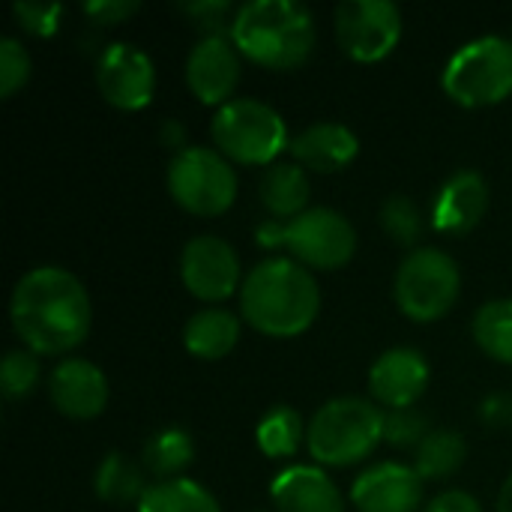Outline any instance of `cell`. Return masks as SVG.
Instances as JSON below:
<instances>
[{"instance_id":"484cf974","label":"cell","mask_w":512,"mask_h":512,"mask_svg":"<svg viewBox=\"0 0 512 512\" xmlns=\"http://www.w3.org/2000/svg\"><path fill=\"white\" fill-rule=\"evenodd\" d=\"M468 459V444L459 432L435 429L426 435V441L417 447V474L426 480H447L453 477Z\"/></svg>"},{"instance_id":"44dd1931","label":"cell","mask_w":512,"mask_h":512,"mask_svg":"<svg viewBox=\"0 0 512 512\" xmlns=\"http://www.w3.org/2000/svg\"><path fill=\"white\" fill-rule=\"evenodd\" d=\"M261 204L276 219H297L309 210V174L297 162H273L258 186Z\"/></svg>"},{"instance_id":"4fadbf2b","label":"cell","mask_w":512,"mask_h":512,"mask_svg":"<svg viewBox=\"0 0 512 512\" xmlns=\"http://www.w3.org/2000/svg\"><path fill=\"white\" fill-rule=\"evenodd\" d=\"M240 51L231 42L228 33L219 36H201L198 45L189 51L186 60V84L189 90L204 102L222 108L234 99V90L240 84Z\"/></svg>"},{"instance_id":"d4e9b609","label":"cell","mask_w":512,"mask_h":512,"mask_svg":"<svg viewBox=\"0 0 512 512\" xmlns=\"http://www.w3.org/2000/svg\"><path fill=\"white\" fill-rule=\"evenodd\" d=\"M306 441V426L291 405H273L255 429V444L270 459H288Z\"/></svg>"},{"instance_id":"f1b7e54d","label":"cell","mask_w":512,"mask_h":512,"mask_svg":"<svg viewBox=\"0 0 512 512\" xmlns=\"http://www.w3.org/2000/svg\"><path fill=\"white\" fill-rule=\"evenodd\" d=\"M39 384V360L33 351H9L0 363V390L6 399H24Z\"/></svg>"},{"instance_id":"5b68a950","label":"cell","mask_w":512,"mask_h":512,"mask_svg":"<svg viewBox=\"0 0 512 512\" xmlns=\"http://www.w3.org/2000/svg\"><path fill=\"white\" fill-rule=\"evenodd\" d=\"M210 135L216 150L240 165H273L276 156L291 144L282 114L267 102L246 96H234L216 108Z\"/></svg>"},{"instance_id":"d6a6232c","label":"cell","mask_w":512,"mask_h":512,"mask_svg":"<svg viewBox=\"0 0 512 512\" xmlns=\"http://www.w3.org/2000/svg\"><path fill=\"white\" fill-rule=\"evenodd\" d=\"M183 12L195 21V27L204 30V36H219L225 33V24L231 30V3L228 0H195V3H183Z\"/></svg>"},{"instance_id":"4dcf8cb0","label":"cell","mask_w":512,"mask_h":512,"mask_svg":"<svg viewBox=\"0 0 512 512\" xmlns=\"http://www.w3.org/2000/svg\"><path fill=\"white\" fill-rule=\"evenodd\" d=\"M429 435V426H426V417L417 411V408H399V411H390L384 414V438L393 444V447H420Z\"/></svg>"},{"instance_id":"ac0fdd59","label":"cell","mask_w":512,"mask_h":512,"mask_svg":"<svg viewBox=\"0 0 512 512\" xmlns=\"http://www.w3.org/2000/svg\"><path fill=\"white\" fill-rule=\"evenodd\" d=\"M288 150L300 168L315 171V174H333V171L348 168L357 159L360 138L345 123L324 120V123H312L300 135H294Z\"/></svg>"},{"instance_id":"e0dca14e","label":"cell","mask_w":512,"mask_h":512,"mask_svg":"<svg viewBox=\"0 0 512 512\" xmlns=\"http://www.w3.org/2000/svg\"><path fill=\"white\" fill-rule=\"evenodd\" d=\"M489 207V186L477 171H456L432 201V225L441 234H468Z\"/></svg>"},{"instance_id":"9a60e30c","label":"cell","mask_w":512,"mask_h":512,"mask_svg":"<svg viewBox=\"0 0 512 512\" xmlns=\"http://www.w3.org/2000/svg\"><path fill=\"white\" fill-rule=\"evenodd\" d=\"M48 396L63 417L93 420L108 405V381L96 363L72 357L54 366L48 378Z\"/></svg>"},{"instance_id":"cb8c5ba5","label":"cell","mask_w":512,"mask_h":512,"mask_svg":"<svg viewBox=\"0 0 512 512\" xmlns=\"http://www.w3.org/2000/svg\"><path fill=\"white\" fill-rule=\"evenodd\" d=\"M192 459H195V441L183 429H162L141 450L144 471L159 480H177L180 471L192 465Z\"/></svg>"},{"instance_id":"ba28073f","label":"cell","mask_w":512,"mask_h":512,"mask_svg":"<svg viewBox=\"0 0 512 512\" xmlns=\"http://www.w3.org/2000/svg\"><path fill=\"white\" fill-rule=\"evenodd\" d=\"M168 192L192 216H219L237 198V174L219 150L183 147L168 165Z\"/></svg>"},{"instance_id":"30bf717a","label":"cell","mask_w":512,"mask_h":512,"mask_svg":"<svg viewBox=\"0 0 512 512\" xmlns=\"http://www.w3.org/2000/svg\"><path fill=\"white\" fill-rule=\"evenodd\" d=\"M342 51L351 60H384L402 39V12L390 0H345L333 12Z\"/></svg>"},{"instance_id":"9c48e42d","label":"cell","mask_w":512,"mask_h":512,"mask_svg":"<svg viewBox=\"0 0 512 512\" xmlns=\"http://www.w3.org/2000/svg\"><path fill=\"white\" fill-rule=\"evenodd\" d=\"M279 246L309 270H339L357 252L354 225L330 207H309L291 222H282Z\"/></svg>"},{"instance_id":"8d00e7d4","label":"cell","mask_w":512,"mask_h":512,"mask_svg":"<svg viewBox=\"0 0 512 512\" xmlns=\"http://www.w3.org/2000/svg\"><path fill=\"white\" fill-rule=\"evenodd\" d=\"M162 138L168 141V147H177V144H183V129L174 120H168V126H162Z\"/></svg>"},{"instance_id":"1f68e13d","label":"cell","mask_w":512,"mask_h":512,"mask_svg":"<svg viewBox=\"0 0 512 512\" xmlns=\"http://www.w3.org/2000/svg\"><path fill=\"white\" fill-rule=\"evenodd\" d=\"M12 15L33 36H54L60 27L63 6L60 3H39V0H18L12 6Z\"/></svg>"},{"instance_id":"74e56055","label":"cell","mask_w":512,"mask_h":512,"mask_svg":"<svg viewBox=\"0 0 512 512\" xmlns=\"http://www.w3.org/2000/svg\"><path fill=\"white\" fill-rule=\"evenodd\" d=\"M498 512H512V474L510 480H504L501 495H498Z\"/></svg>"},{"instance_id":"d6986e66","label":"cell","mask_w":512,"mask_h":512,"mask_svg":"<svg viewBox=\"0 0 512 512\" xmlns=\"http://www.w3.org/2000/svg\"><path fill=\"white\" fill-rule=\"evenodd\" d=\"M270 498L276 512H345L336 483L315 465L285 468L273 480Z\"/></svg>"},{"instance_id":"83f0119b","label":"cell","mask_w":512,"mask_h":512,"mask_svg":"<svg viewBox=\"0 0 512 512\" xmlns=\"http://www.w3.org/2000/svg\"><path fill=\"white\" fill-rule=\"evenodd\" d=\"M381 228L399 246H414L423 237V213L408 195H390L381 207Z\"/></svg>"},{"instance_id":"2e32d148","label":"cell","mask_w":512,"mask_h":512,"mask_svg":"<svg viewBox=\"0 0 512 512\" xmlns=\"http://www.w3.org/2000/svg\"><path fill=\"white\" fill-rule=\"evenodd\" d=\"M429 387V363L414 348H390L369 369V390L390 411L414 408Z\"/></svg>"},{"instance_id":"7c38bea8","label":"cell","mask_w":512,"mask_h":512,"mask_svg":"<svg viewBox=\"0 0 512 512\" xmlns=\"http://www.w3.org/2000/svg\"><path fill=\"white\" fill-rule=\"evenodd\" d=\"M180 279L186 291L204 303L228 300L240 282V255L222 237L201 234L183 246L180 255Z\"/></svg>"},{"instance_id":"8992f818","label":"cell","mask_w":512,"mask_h":512,"mask_svg":"<svg viewBox=\"0 0 512 512\" xmlns=\"http://www.w3.org/2000/svg\"><path fill=\"white\" fill-rule=\"evenodd\" d=\"M444 93L465 108L498 105L512 93V42L480 36L465 42L444 66Z\"/></svg>"},{"instance_id":"52a82bcc","label":"cell","mask_w":512,"mask_h":512,"mask_svg":"<svg viewBox=\"0 0 512 512\" xmlns=\"http://www.w3.org/2000/svg\"><path fill=\"white\" fill-rule=\"evenodd\" d=\"M462 276L456 261L441 249H414L396 270V303L399 309L420 324L444 318L459 300Z\"/></svg>"},{"instance_id":"836d02e7","label":"cell","mask_w":512,"mask_h":512,"mask_svg":"<svg viewBox=\"0 0 512 512\" xmlns=\"http://www.w3.org/2000/svg\"><path fill=\"white\" fill-rule=\"evenodd\" d=\"M138 9H141L138 0H90V3H84V15L102 27L120 24V21L132 18Z\"/></svg>"},{"instance_id":"6da1fadb","label":"cell","mask_w":512,"mask_h":512,"mask_svg":"<svg viewBox=\"0 0 512 512\" xmlns=\"http://www.w3.org/2000/svg\"><path fill=\"white\" fill-rule=\"evenodd\" d=\"M9 318L27 351L69 354L87 339L93 309L78 276L63 267H36L12 288Z\"/></svg>"},{"instance_id":"7a4b0ae2","label":"cell","mask_w":512,"mask_h":512,"mask_svg":"<svg viewBox=\"0 0 512 512\" xmlns=\"http://www.w3.org/2000/svg\"><path fill=\"white\" fill-rule=\"evenodd\" d=\"M321 309V291L309 267L294 258H267L255 264L240 285V312L264 336L294 339L312 327Z\"/></svg>"},{"instance_id":"7402d4cb","label":"cell","mask_w":512,"mask_h":512,"mask_svg":"<svg viewBox=\"0 0 512 512\" xmlns=\"http://www.w3.org/2000/svg\"><path fill=\"white\" fill-rule=\"evenodd\" d=\"M93 489L105 504L123 507V504H135L144 498L147 486H144V465L132 462L123 453H108L93 477Z\"/></svg>"},{"instance_id":"ffe728a7","label":"cell","mask_w":512,"mask_h":512,"mask_svg":"<svg viewBox=\"0 0 512 512\" xmlns=\"http://www.w3.org/2000/svg\"><path fill=\"white\" fill-rule=\"evenodd\" d=\"M240 342V318L228 309H201L183 327V345L198 360H222Z\"/></svg>"},{"instance_id":"e575fe53","label":"cell","mask_w":512,"mask_h":512,"mask_svg":"<svg viewBox=\"0 0 512 512\" xmlns=\"http://www.w3.org/2000/svg\"><path fill=\"white\" fill-rule=\"evenodd\" d=\"M480 420L489 429H512V396L510 393H495L480 405Z\"/></svg>"},{"instance_id":"3957f363","label":"cell","mask_w":512,"mask_h":512,"mask_svg":"<svg viewBox=\"0 0 512 512\" xmlns=\"http://www.w3.org/2000/svg\"><path fill=\"white\" fill-rule=\"evenodd\" d=\"M228 36L252 63L285 72L309 60L315 18L297 0H252L234 12Z\"/></svg>"},{"instance_id":"5bb4252c","label":"cell","mask_w":512,"mask_h":512,"mask_svg":"<svg viewBox=\"0 0 512 512\" xmlns=\"http://www.w3.org/2000/svg\"><path fill=\"white\" fill-rule=\"evenodd\" d=\"M351 504L360 512H417L423 504V477L399 462L375 465L354 480Z\"/></svg>"},{"instance_id":"f546056e","label":"cell","mask_w":512,"mask_h":512,"mask_svg":"<svg viewBox=\"0 0 512 512\" xmlns=\"http://www.w3.org/2000/svg\"><path fill=\"white\" fill-rule=\"evenodd\" d=\"M30 78V57L24 45L12 36L0 39V96L9 99L21 90Z\"/></svg>"},{"instance_id":"8fae6325","label":"cell","mask_w":512,"mask_h":512,"mask_svg":"<svg viewBox=\"0 0 512 512\" xmlns=\"http://www.w3.org/2000/svg\"><path fill=\"white\" fill-rule=\"evenodd\" d=\"M96 87L108 105L120 111H141L156 90V69L147 51L129 42H111L96 60Z\"/></svg>"},{"instance_id":"4316f807","label":"cell","mask_w":512,"mask_h":512,"mask_svg":"<svg viewBox=\"0 0 512 512\" xmlns=\"http://www.w3.org/2000/svg\"><path fill=\"white\" fill-rule=\"evenodd\" d=\"M474 339L486 357L512 366V300H492L474 315Z\"/></svg>"},{"instance_id":"603a6c76","label":"cell","mask_w":512,"mask_h":512,"mask_svg":"<svg viewBox=\"0 0 512 512\" xmlns=\"http://www.w3.org/2000/svg\"><path fill=\"white\" fill-rule=\"evenodd\" d=\"M138 512H222L216 498L198 486L195 480H159L147 486L144 498L138 501Z\"/></svg>"},{"instance_id":"277c9868","label":"cell","mask_w":512,"mask_h":512,"mask_svg":"<svg viewBox=\"0 0 512 512\" xmlns=\"http://www.w3.org/2000/svg\"><path fill=\"white\" fill-rule=\"evenodd\" d=\"M384 441V411L375 402L342 396L321 405L306 426V447L315 462L345 468L375 453Z\"/></svg>"},{"instance_id":"d590c367","label":"cell","mask_w":512,"mask_h":512,"mask_svg":"<svg viewBox=\"0 0 512 512\" xmlns=\"http://www.w3.org/2000/svg\"><path fill=\"white\" fill-rule=\"evenodd\" d=\"M423 512H483V507L477 504V498L474 495H468V492H444V495H438L429 507Z\"/></svg>"}]
</instances>
